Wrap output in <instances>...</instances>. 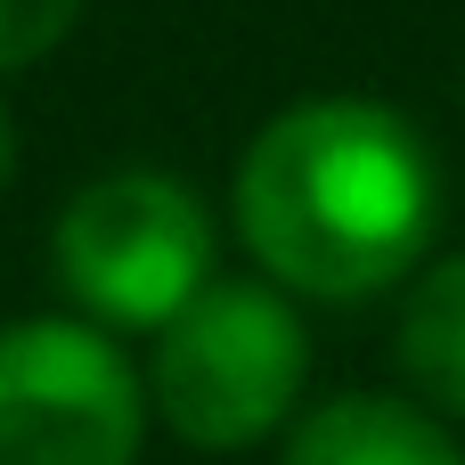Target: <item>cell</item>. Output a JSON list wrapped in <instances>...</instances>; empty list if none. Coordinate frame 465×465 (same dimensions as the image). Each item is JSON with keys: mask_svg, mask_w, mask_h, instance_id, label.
<instances>
[{"mask_svg": "<svg viewBox=\"0 0 465 465\" xmlns=\"http://www.w3.org/2000/svg\"><path fill=\"white\" fill-rule=\"evenodd\" d=\"M229 204L245 253L286 294L368 302L433 253L441 163L376 98H302L253 131Z\"/></svg>", "mask_w": 465, "mask_h": 465, "instance_id": "6da1fadb", "label": "cell"}, {"mask_svg": "<svg viewBox=\"0 0 465 465\" xmlns=\"http://www.w3.org/2000/svg\"><path fill=\"white\" fill-rule=\"evenodd\" d=\"M311 384V335L278 286H196L163 327L147 360V409L188 450H253L294 417Z\"/></svg>", "mask_w": 465, "mask_h": 465, "instance_id": "7a4b0ae2", "label": "cell"}, {"mask_svg": "<svg viewBox=\"0 0 465 465\" xmlns=\"http://www.w3.org/2000/svg\"><path fill=\"white\" fill-rule=\"evenodd\" d=\"M57 286L98 327H163L213 278V221L163 172H106L57 213Z\"/></svg>", "mask_w": 465, "mask_h": 465, "instance_id": "3957f363", "label": "cell"}, {"mask_svg": "<svg viewBox=\"0 0 465 465\" xmlns=\"http://www.w3.org/2000/svg\"><path fill=\"white\" fill-rule=\"evenodd\" d=\"M147 392L98 319L0 327V465H131Z\"/></svg>", "mask_w": 465, "mask_h": 465, "instance_id": "277c9868", "label": "cell"}, {"mask_svg": "<svg viewBox=\"0 0 465 465\" xmlns=\"http://www.w3.org/2000/svg\"><path fill=\"white\" fill-rule=\"evenodd\" d=\"M286 465H465L441 417L384 401V392H343L327 409H311L286 441Z\"/></svg>", "mask_w": 465, "mask_h": 465, "instance_id": "5b68a950", "label": "cell"}, {"mask_svg": "<svg viewBox=\"0 0 465 465\" xmlns=\"http://www.w3.org/2000/svg\"><path fill=\"white\" fill-rule=\"evenodd\" d=\"M401 368L433 409L465 417V253L433 262L409 286V302H401Z\"/></svg>", "mask_w": 465, "mask_h": 465, "instance_id": "8992f818", "label": "cell"}, {"mask_svg": "<svg viewBox=\"0 0 465 465\" xmlns=\"http://www.w3.org/2000/svg\"><path fill=\"white\" fill-rule=\"evenodd\" d=\"M82 25V0H0V74L41 65Z\"/></svg>", "mask_w": 465, "mask_h": 465, "instance_id": "52a82bcc", "label": "cell"}, {"mask_svg": "<svg viewBox=\"0 0 465 465\" xmlns=\"http://www.w3.org/2000/svg\"><path fill=\"white\" fill-rule=\"evenodd\" d=\"M8 172H16V123H8V106H0V188H8Z\"/></svg>", "mask_w": 465, "mask_h": 465, "instance_id": "ba28073f", "label": "cell"}]
</instances>
